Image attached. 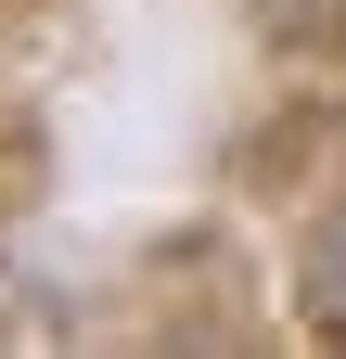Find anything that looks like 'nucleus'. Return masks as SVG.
Wrapping results in <instances>:
<instances>
[]
</instances>
